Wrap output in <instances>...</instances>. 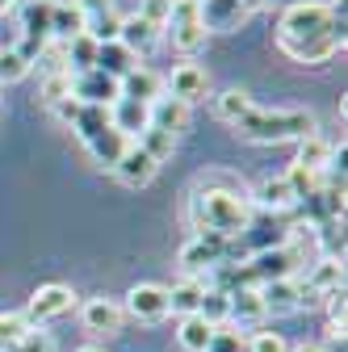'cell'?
Returning <instances> with one entry per match:
<instances>
[{"label": "cell", "instance_id": "1", "mask_svg": "<svg viewBox=\"0 0 348 352\" xmlns=\"http://www.w3.org/2000/svg\"><path fill=\"white\" fill-rule=\"evenodd\" d=\"M189 227L193 235H214V239H235L243 235V227L252 223V189L239 181L235 172H223V168H210V172H197V181L189 189Z\"/></svg>", "mask_w": 348, "mask_h": 352}, {"label": "cell", "instance_id": "2", "mask_svg": "<svg viewBox=\"0 0 348 352\" xmlns=\"http://www.w3.org/2000/svg\"><path fill=\"white\" fill-rule=\"evenodd\" d=\"M235 135L248 143H298L315 135V113L311 109H260L252 105L239 122Z\"/></svg>", "mask_w": 348, "mask_h": 352}, {"label": "cell", "instance_id": "3", "mask_svg": "<svg viewBox=\"0 0 348 352\" xmlns=\"http://www.w3.org/2000/svg\"><path fill=\"white\" fill-rule=\"evenodd\" d=\"M323 34H336L327 0H290L277 17V38H323Z\"/></svg>", "mask_w": 348, "mask_h": 352}, {"label": "cell", "instance_id": "4", "mask_svg": "<svg viewBox=\"0 0 348 352\" xmlns=\"http://www.w3.org/2000/svg\"><path fill=\"white\" fill-rule=\"evenodd\" d=\"M235 239L243 243L248 260L260 256V252L285 248V243L294 239V214H265V210H256V214H252V223L243 227V235H235Z\"/></svg>", "mask_w": 348, "mask_h": 352}, {"label": "cell", "instance_id": "5", "mask_svg": "<svg viewBox=\"0 0 348 352\" xmlns=\"http://www.w3.org/2000/svg\"><path fill=\"white\" fill-rule=\"evenodd\" d=\"M164 34L172 42V51H181V55H197L206 47V25L197 17V0H172V13L164 21Z\"/></svg>", "mask_w": 348, "mask_h": 352}, {"label": "cell", "instance_id": "6", "mask_svg": "<svg viewBox=\"0 0 348 352\" xmlns=\"http://www.w3.org/2000/svg\"><path fill=\"white\" fill-rule=\"evenodd\" d=\"M72 311H76V289L72 285H59V281H47V285H38L30 294V302H25L21 315H25L30 327H47V323H55V319H63Z\"/></svg>", "mask_w": 348, "mask_h": 352}, {"label": "cell", "instance_id": "7", "mask_svg": "<svg viewBox=\"0 0 348 352\" xmlns=\"http://www.w3.org/2000/svg\"><path fill=\"white\" fill-rule=\"evenodd\" d=\"M51 9H55V0H25L21 5V42H17V51L30 63H38L42 47L51 42Z\"/></svg>", "mask_w": 348, "mask_h": 352}, {"label": "cell", "instance_id": "8", "mask_svg": "<svg viewBox=\"0 0 348 352\" xmlns=\"http://www.w3.org/2000/svg\"><path fill=\"white\" fill-rule=\"evenodd\" d=\"M122 311H126V319H139V323H164L168 319V285H155V281L130 285L122 298Z\"/></svg>", "mask_w": 348, "mask_h": 352}, {"label": "cell", "instance_id": "9", "mask_svg": "<svg viewBox=\"0 0 348 352\" xmlns=\"http://www.w3.org/2000/svg\"><path fill=\"white\" fill-rule=\"evenodd\" d=\"M277 51L302 67H323L331 63L340 51H344V38L336 34H323V38H277Z\"/></svg>", "mask_w": 348, "mask_h": 352}, {"label": "cell", "instance_id": "10", "mask_svg": "<svg viewBox=\"0 0 348 352\" xmlns=\"http://www.w3.org/2000/svg\"><path fill=\"white\" fill-rule=\"evenodd\" d=\"M298 289H302V311H307V306H319L323 298L344 289V260L307 264V277H298Z\"/></svg>", "mask_w": 348, "mask_h": 352}, {"label": "cell", "instance_id": "11", "mask_svg": "<svg viewBox=\"0 0 348 352\" xmlns=\"http://www.w3.org/2000/svg\"><path fill=\"white\" fill-rule=\"evenodd\" d=\"M80 323H84V331H93V336H118V331L126 327L122 298H109V294H93L89 302L80 306Z\"/></svg>", "mask_w": 348, "mask_h": 352}, {"label": "cell", "instance_id": "12", "mask_svg": "<svg viewBox=\"0 0 348 352\" xmlns=\"http://www.w3.org/2000/svg\"><path fill=\"white\" fill-rule=\"evenodd\" d=\"M227 298H231V319H227L231 327H239L243 336L265 331L269 311H265V298H260V285H239V289H231Z\"/></svg>", "mask_w": 348, "mask_h": 352}, {"label": "cell", "instance_id": "13", "mask_svg": "<svg viewBox=\"0 0 348 352\" xmlns=\"http://www.w3.org/2000/svg\"><path fill=\"white\" fill-rule=\"evenodd\" d=\"M227 260V239H214V235H193L181 248V264H185V277H202L214 273L219 264Z\"/></svg>", "mask_w": 348, "mask_h": 352}, {"label": "cell", "instance_id": "14", "mask_svg": "<svg viewBox=\"0 0 348 352\" xmlns=\"http://www.w3.org/2000/svg\"><path fill=\"white\" fill-rule=\"evenodd\" d=\"M147 122H151V130H164V135L181 139L185 130H189V122H193V105H185V101H177V97L160 93V97L147 105Z\"/></svg>", "mask_w": 348, "mask_h": 352}, {"label": "cell", "instance_id": "15", "mask_svg": "<svg viewBox=\"0 0 348 352\" xmlns=\"http://www.w3.org/2000/svg\"><path fill=\"white\" fill-rule=\"evenodd\" d=\"M72 97H76L80 105H105V109H109V105L122 97V84H118V80H109L105 72L89 67V72L72 76Z\"/></svg>", "mask_w": 348, "mask_h": 352}, {"label": "cell", "instance_id": "16", "mask_svg": "<svg viewBox=\"0 0 348 352\" xmlns=\"http://www.w3.org/2000/svg\"><path fill=\"white\" fill-rule=\"evenodd\" d=\"M197 17L206 34H235L248 21V9L239 0H197Z\"/></svg>", "mask_w": 348, "mask_h": 352}, {"label": "cell", "instance_id": "17", "mask_svg": "<svg viewBox=\"0 0 348 352\" xmlns=\"http://www.w3.org/2000/svg\"><path fill=\"white\" fill-rule=\"evenodd\" d=\"M164 88H168V97H177V101L193 105V101H202V97H206L210 76H206V67H197V63H177V67L168 72Z\"/></svg>", "mask_w": 348, "mask_h": 352}, {"label": "cell", "instance_id": "18", "mask_svg": "<svg viewBox=\"0 0 348 352\" xmlns=\"http://www.w3.org/2000/svg\"><path fill=\"white\" fill-rule=\"evenodd\" d=\"M155 172H160V164L139 147V143H130L126 147V155L118 160V168H113V176L126 185V189H147L151 181H155Z\"/></svg>", "mask_w": 348, "mask_h": 352}, {"label": "cell", "instance_id": "19", "mask_svg": "<svg viewBox=\"0 0 348 352\" xmlns=\"http://www.w3.org/2000/svg\"><path fill=\"white\" fill-rule=\"evenodd\" d=\"M160 38H164V30H160V25H151V21H143L139 13L122 17V34H118V42H122V47L135 55V59L151 55V51L160 47Z\"/></svg>", "mask_w": 348, "mask_h": 352}, {"label": "cell", "instance_id": "20", "mask_svg": "<svg viewBox=\"0 0 348 352\" xmlns=\"http://www.w3.org/2000/svg\"><path fill=\"white\" fill-rule=\"evenodd\" d=\"M252 206L265 210V214H294L298 197H294V189H290L285 176H265V181L252 189Z\"/></svg>", "mask_w": 348, "mask_h": 352}, {"label": "cell", "instance_id": "21", "mask_svg": "<svg viewBox=\"0 0 348 352\" xmlns=\"http://www.w3.org/2000/svg\"><path fill=\"white\" fill-rule=\"evenodd\" d=\"M260 298H265V311H269V315H298V311H302V289H298V277L265 281V285H260Z\"/></svg>", "mask_w": 348, "mask_h": 352}, {"label": "cell", "instance_id": "22", "mask_svg": "<svg viewBox=\"0 0 348 352\" xmlns=\"http://www.w3.org/2000/svg\"><path fill=\"white\" fill-rule=\"evenodd\" d=\"M109 126H113V130H122V135H126L130 143H139V135L151 126V122H147V105L118 97V101L109 105Z\"/></svg>", "mask_w": 348, "mask_h": 352}, {"label": "cell", "instance_id": "23", "mask_svg": "<svg viewBox=\"0 0 348 352\" xmlns=\"http://www.w3.org/2000/svg\"><path fill=\"white\" fill-rule=\"evenodd\" d=\"M84 147H89V155H93V164H101V168H118V160L126 155V147H130V139L122 135V130H113V126H105L101 130V135H93L89 143H84Z\"/></svg>", "mask_w": 348, "mask_h": 352}, {"label": "cell", "instance_id": "24", "mask_svg": "<svg viewBox=\"0 0 348 352\" xmlns=\"http://www.w3.org/2000/svg\"><path fill=\"white\" fill-rule=\"evenodd\" d=\"M202 294H206V281H202V277H185V281H177V285H168V315H177V319L197 315Z\"/></svg>", "mask_w": 348, "mask_h": 352}, {"label": "cell", "instance_id": "25", "mask_svg": "<svg viewBox=\"0 0 348 352\" xmlns=\"http://www.w3.org/2000/svg\"><path fill=\"white\" fill-rule=\"evenodd\" d=\"M164 93V80L151 72V67H135V72H130V76H122V97L126 101H139V105H151L155 97Z\"/></svg>", "mask_w": 348, "mask_h": 352}, {"label": "cell", "instance_id": "26", "mask_svg": "<svg viewBox=\"0 0 348 352\" xmlns=\"http://www.w3.org/2000/svg\"><path fill=\"white\" fill-rule=\"evenodd\" d=\"M93 67H97V72H105L109 80H118V84H122V76L135 72V67H139V59L130 55V51L122 47V42H101V47H97V63H93Z\"/></svg>", "mask_w": 348, "mask_h": 352}, {"label": "cell", "instance_id": "27", "mask_svg": "<svg viewBox=\"0 0 348 352\" xmlns=\"http://www.w3.org/2000/svg\"><path fill=\"white\" fill-rule=\"evenodd\" d=\"M327 155H331V143L319 135H307V139H298V155H294V164L298 168H307V172H315V176H323V168H327Z\"/></svg>", "mask_w": 348, "mask_h": 352}, {"label": "cell", "instance_id": "28", "mask_svg": "<svg viewBox=\"0 0 348 352\" xmlns=\"http://www.w3.org/2000/svg\"><path fill=\"white\" fill-rule=\"evenodd\" d=\"M76 34H84V13L76 5H59V0H55V9H51V38L72 42Z\"/></svg>", "mask_w": 348, "mask_h": 352}, {"label": "cell", "instance_id": "29", "mask_svg": "<svg viewBox=\"0 0 348 352\" xmlns=\"http://www.w3.org/2000/svg\"><path fill=\"white\" fill-rule=\"evenodd\" d=\"M210 336H214V327H210L202 315H189V319H181V327H177V344H181L185 352H206V348H210Z\"/></svg>", "mask_w": 348, "mask_h": 352}, {"label": "cell", "instance_id": "30", "mask_svg": "<svg viewBox=\"0 0 348 352\" xmlns=\"http://www.w3.org/2000/svg\"><path fill=\"white\" fill-rule=\"evenodd\" d=\"M105 126H109V109H105V105H80V113H76V122H72V130H76L80 143H89L93 135H101Z\"/></svg>", "mask_w": 348, "mask_h": 352}, {"label": "cell", "instance_id": "31", "mask_svg": "<svg viewBox=\"0 0 348 352\" xmlns=\"http://www.w3.org/2000/svg\"><path fill=\"white\" fill-rule=\"evenodd\" d=\"M311 235H315V243L323 252L319 260H344V218H331V223L315 227Z\"/></svg>", "mask_w": 348, "mask_h": 352}, {"label": "cell", "instance_id": "32", "mask_svg": "<svg viewBox=\"0 0 348 352\" xmlns=\"http://www.w3.org/2000/svg\"><path fill=\"white\" fill-rule=\"evenodd\" d=\"M248 109H252V97L243 88H227V93H219V101H214V113H219V122H227V126H235Z\"/></svg>", "mask_w": 348, "mask_h": 352}, {"label": "cell", "instance_id": "33", "mask_svg": "<svg viewBox=\"0 0 348 352\" xmlns=\"http://www.w3.org/2000/svg\"><path fill=\"white\" fill-rule=\"evenodd\" d=\"M197 315H202L210 327H223V323L231 319V298H227L223 289H210V285H206V294H202V306H197Z\"/></svg>", "mask_w": 348, "mask_h": 352}, {"label": "cell", "instance_id": "34", "mask_svg": "<svg viewBox=\"0 0 348 352\" xmlns=\"http://www.w3.org/2000/svg\"><path fill=\"white\" fill-rule=\"evenodd\" d=\"M93 63H97V42H93L89 34H76V38L67 42V72L80 76V72H89Z\"/></svg>", "mask_w": 348, "mask_h": 352}, {"label": "cell", "instance_id": "35", "mask_svg": "<svg viewBox=\"0 0 348 352\" xmlns=\"http://www.w3.org/2000/svg\"><path fill=\"white\" fill-rule=\"evenodd\" d=\"M84 34H89L97 47L101 42H118V34H122V17L109 9V13H97V17H84Z\"/></svg>", "mask_w": 348, "mask_h": 352}, {"label": "cell", "instance_id": "36", "mask_svg": "<svg viewBox=\"0 0 348 352\" xmlns=\"http://www.w3.org/2000/svg\"><path fill=\"white\" fill-rule=\"evenodd\" d=\"M139 147H143V151H147V155H151V160L164 168V164L172 160V151H177V139H172V135H164V130H151V126H147L143 135H139Z\"/></svg>", "mask_w": 348, "mask_h": 352}, {"label": "cell", "instance_id": "37", "mask_svg": "<svg viewBox=\"0 0 348 352\" xmlns=\"http://www.w3.org/2000/svg\"><path fill=\"white\" fill-rule=\"evenodd\" d=\"M30 331H34V327L25 323V315H21V311H0V352L13 348V344H21Z\"/></svg>", "mask_w": 348, "mask_h": 352}, {"label": "cell", "instance_id": "38", "mask_svg": "<svg viewBox=\"0 0 348 352\" xmlns=\"http://www.w3.org/2000/svg\"><path fill=\"white\" fill-rule=\"evenodd\" d=\"M30 59H21V51L17 47H5V51H0V88H5V84H17V80H25L30 76Z\"/></svg>", "mask_w": 348, "mask_h": 352}, {"label": "cell", "instance_id": "39", "mask_svg": "<svg viewBox=\"0 0 348 352\" xmlns=\"http://www.w3.org/2000/svg\"><path fill=\"white\" fill-rule=\"evenodd\" d=\"M206 352H248V336H243L239 327L223 323V327H214V336H210V348H206Z\"/></svg>", "mask_w": 348, "mask_h": 352}, {"label": "cell", "instance_id": "40", "mask_svg": "<svg viewBox=\"0 0 348 352\" xmlns=\"http://www.w3.org/2000/svg\"><path fill=\"white\" fill-rule=\"evenodd\" d=\"M72 97V76L67 72H51V76H42V105H59Z\"/></svg>", "mask_w": 348, "mask_h": 352}, {"label": "cell", "instance_id": "41", "mask_svg": "<svg viewBox=\"0 0 348 352\" xmlns=\"http://www.w3.org/2000/svg\"><path fill=\"white\" fill-rule=\"evenodd\" d=\"M285 181H290L294 197H307V193H315V189L323 185V176H315V172H307V168H298V164H290V172H285Z\"/></svg>", "mask_w": 348, "mask_h": 352}, {"label": "cell", "instance_id": "42", "mask_svg": "<svg viewBox=\"0 0 348 352\" xmlns=\"http://www.w3.org/2000/svg\"><path fill=\"white\" fill-rule=\"evenodd\" d=\"M38 59H42V67H47V76H51V72H67V42L51 38L47 47H42V55H38ZM67 76H72V72H67Z\"/></svg>", "mask_w": 348, "mask_h": 352}, {"label": "cell", "instance_id": "43", "mask_svg": "<svg viewBox=\"0 0 348 352\" xmlns=\"http://www.w3.org/2000/svg\"><path fill=\"white\" fill-rule=\"evenodd\" d=\"M248 352H290V344L277 331H252L248 336Z\"/></svg>", "mask_w": 348, "mask_h": 352}, {"label": "cell", "instance_id": "44", "mask_svg": "<svg viewBox=\"0 0 348 352\" xmlns=\"http://www.w3.org/2000/svg\"><path fill=\"white\" fill-rule=\"evenodd\" d=\"M17 352H55V340H51V331H42V327H34L21 344H13Z\"/></svg>", "mask_w": 348, "mask_h": 352}, {"label": "cell", "instance_id": "45", "mask_svg": "<svg viewBox=\"0 0 348 352\" xmlns=\"http://www.w3.org/2000/svg\"><path fill=\"white\" fill-rule=\"evenodd\" d=\"M168 13H172V0H143V9H139V17L151 21V25H160V30H164Z\"/></svg>", "mask_w": 348, "mask_h": 352}, {"label": "cell", "instance_id": "46", "mask_svg": "<svg viewBox=\"0 0 348 352\" xmlns=\"http://www.w3.org/2000/svg\"><path fill=\"white\" fill-rule=\"evenodd\" d=\"M72 5H76L84 17H97V13H109V9H113V0H72Z\"/></svg>", "mask_w": 348, "mask_h": 352}, {"label": "cell", "instance_id": "47", "mask_svg": "<svg viewBox=\"0 0 348 352\" xmlns=\"http://www.w3.org/2000/svg\"><path fill=\"white\" fill-rule=\"evenodd\" d=\"M76 113H80V101H76V97H67V101H59V105H55V118H59V122H67V126L76 122Z\"/></svg>", "mask_w": 348, "mask_h": 352}, {"label": "cell", "instance_id": "48", "mask_svg": "<svg viewBox=\"0 0 348 352\" xmlns=\"http://www.w3.org/2000/svg\"><path fill=\"white\" fill-rule=\"evenodd\" d=\"M290 352H327L323 344H298V348H290Z\"/></svg>", "mask_w": 348, "mask_h": 352}, {"label": "cell", "instance_id": "49", "mask_svg": "<svg viewBox=\"0 0 348 352\" xmlns=\"http://www.w3.org/2000/svg\"><path fill=\"white\" fill-rule=\"evenodd\" d=\"M239 5H243V9L252 13V9H260V5H265V0H239Z\"/></svg>", "mask_w": 348, "mask_h": 352}, {"label": "cell", "instance_id": "50", "mask_svg": "<svg viewBox=\"0 0 348 352\" xmlns=\"http://www.w3.org/2000/svg\"><path fill=\"white\" fill-rule=\"evenodd\" d=\"M76 352H105V348H97V344H84V348H76Z\"/></svg>", "mask_w": 348, "mask_h": 352}, {"label": "cell", "instance_id": "51", "mask_svg": "<svg viewBox=\"0 0 348 352\" xmlns=\"http://www.w3.org/2000/svg\"><path fill=\"white\" fill-rule=\"evenodd\" d=\"M13 5H17V0H0V13H9Z\"/></svg>", "mask_w": 348, "mask_h": 352}, {"label": "cell", "instance_id": "52", "mask_svg": "<svg viewBox=\"0 0 348 352\" xmlns=\"http://www.w3.org/2000/svg\"><path fill=\"white\" fill-rule=\"evenodd\" d=\"M0 93H5V88H0Z\"/></svg>", "mask_w": 348, "mask_h": 352}]
</instances>
